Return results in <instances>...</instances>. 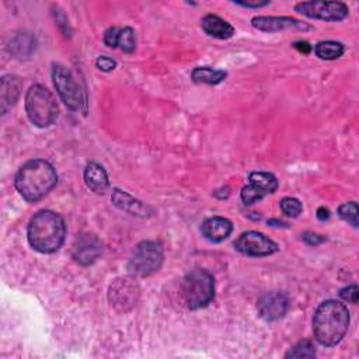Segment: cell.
<instances>
[{"label":"cell","mask_w":359,"mask_h":359,"mask_svg":"<svg viewBox=\"0 0 359 359\" xmlns=\"http://www.w3.org/2000/svg\"><path fill=\"white\" fill-rule=\"evenodd\" d=\"M66 236V224L61 215L52 211H41L28 223L27 239L30 246L42 254L58 251Z\"/></svg>","instance_id":"6da1fadb"},{"label":"cell","mask_w":359,"mask_h":359,"mask_svg":"<svg viewBox=\"0 0 359 359\" xmlns=\"http://www.w3.org/2000/svg\"><path fill=\"white\" fill-rule=\"evenodd\" d=\"M58 183L54 166L42 159L27 162L16 174L14 184L20 195L28 202H37L47 195Z\"/></svg>","instance_id":"7a4b0ae2"},{"label":"cell","mask_w":359,"mask_h":359,"mask_svg":"<svg viewBox=\"0 0 359 359\" xmlns=\"http://www.w3.org/2000/svg\"><path fill=\"white\" fill-rule=\"evenodd\" d=\"M349 311L337 300L323 302L313 318V333L318 342L324 347L337 345L348 331Z\"/></svg>","instance_id":"3957f363"},{"label":"cell","mask_w":359,"mask_h":359,"mask_svg":"<svg viewBox=\"0 0 359 359\" xmlns=\"http://www.w3.org/2000/svg\"><path fill=\"white\" fill-rule=\"evenodd\" d=\"M26 113L35 126L48 128L55 124L59 115V108L47 87L42 84H32L26 95Z\"/></svg>","instance_id":"277c9868"},{"label":"cell","mask_w":359,"mask_h":359,"mask_svg":"<svg viewBox=\"0 0 359 359\" xmlns=\"http://www.w3.org/2000/svg\"><path fill=\"white\" fill-rule=\"evenodd\" d=\"M182 295L186 306L191 310H198L208 306L215 296L213 277L205 269H193L183 281Z\"/></svg>","instance_id":"5b68a950"},{"label":"cell","mask_w":359,"mask_h":359,"mask_svg":"<svg viewBox=\"0 0 359 359\" xmlns=\"http://www.w3.org/2000/svg\"><path fill=\"white\" fill-rule=\"evenodd\" d=\"M164 260L163 249L156 242H142L135 249L129 262L128 269L130 274L139 277H149L159 271Z\"/></svg>","instance_id":"8992f818"},{"label":"cell","mask_w":359,"mask_h":359,"mask_svg":"<svg viewBox=\"0 0 359 359\" xmlns=\"http://www.w3.org/2000/svg\"><path fill=\"white\" fill-rule=\"evenodd\" d=\"M52 80L61 100L72 111L86 110V97L73 73L64 65H52Z\"/></svg>","instance_id":"52a82bcc"},{"label":"cell","mask_w":359,"mask_h":359,"mask_svg":"<svg viewBox=\"0 0 359 359\" xmlns=\"http://www.w3.org/2000/svg\"><path fill=\"white\" fill-rule=\"evenodd\" d=\"M295 10L309 19L324 21H341L349 14V9L342 2H326V0H314V2H300Z\"/></svg>","instance_id":"ba28073f"},{"label":"cell","mask_w":359,"mask_h":359,"mask_svg":"<svg viewBox=\"0 0 359 359\" xmlns=\"http://www.w3.org/2000/svg\"><path fill=\"white\" fill-rule=\"evenodd\" d=\"M235 247L244 255L250 257H266L278 251L277 243L262 233L250 231L242 233L235 242Z\"/></svg>","instance_id":"9c48e42d"},{"label":"cell","mask_w":359,"mask_h":359,"mask_svg":"<svg viewBox=\"0 0 359 359\" xmlns=\"http://www.w3.org/2000/svg\"><path fill=\"white\" fill-rule=\"evenodd\" d=\"M139 287L132 278H119L115 280L108 291V298L111 304L121 310L128 311L138 302L139 298Z\"/></svg>","instance_id":"30bf717a"},{"label":"cell","mask_w":359,"mask_h":359,"mask_svg":"<svg viewBox=\"0 0 359 359\" xmlns=\"http://www.w3.org/2000/svg\"><path fill=\"white\" fill-rule=\"evenodd\" d=\"M288 298L278 291L265 292L257 302L260 318L265 322H277L282 319L288 311Z\"/></svg>","instance_id":"8fae6325"},{"label":"cell","mask_w":359,"mask_h":359,"mask_svg":"<svg viewBox=\"0 0 359 359\" xmlns=\"http://www.w3.org/2000/svg\"><path fill=\"white\" fill-rule=\"evenodd\" d=\"M103 254V244L95 235H80L72 247V257L80 265H92Z\"/></svg>","instance_id":"7c38bea8"},{"label":"cell","mask_w":359,"mask_h":359,"mask_svg":"<svg viewBox=\"0 0 359 359\" xmlns=\"http://www.w3.org/2000/svg\"><path fill=\"white\" fill-rule=\"evenodd\" d=\"M251 26L255 30L264 31V32H278L288 28H299V30H310L309 26L300 23L296 19L292 17H266V16H258L251 20Z\"/></svg>","instance_id":"4fadbf2b"},{"label":"cell","mask_w":359,"mask_h":359,"mask_svg":"<svg viewBox=\"0 0 359 359\" xmlns=\"http://www.w3.org/2000/svg\"><path fill=\"white\" fill-rule=\"evenodd\" d=\"M201 232L205 236V239H208L209 242L220 243L231 236V233L233 232V224L226 217L213 216L204 220Z\"/></svg>","instance_id":"5bb4252c"},{"label":"cell","mask_w":359,"mask_h":359,"mask_svg":"<svg viewBox=\"0 0 359 359\" xmlns=\"http://www.w3.org/2000/svg\"><path fill=\"white\" fill-rule=\"evenodd\" d=\"M23 88V80L19 76L8 75L2 77L0 81V106H2V114H8V111L16 104L20 97Z\"/></svg>","instance_id":"9a60e30c"},{"label":"cell","mask_w":359,"mask_h":359,"mask_svg":"<svg viewBox=\"0 0 359 359\" xmlns=\"http://www.w3.org/2000/svg\"><path fill=\"white\" fill-rule=\"evenodd\" d=\"M83 177H84V183H86L87 188L96 194L106 193L110 186L107 171L99 163H95V162L88 163L84 168Z\"/></svg>","instance_id":"2e32d148"},{"label":"cell","mask_w":359,"mask_h":359,"mask_svg":"<svg viewBox=\"0 0 359 359\" xmlns=\"http://www.w3.org/2000/svg\"><path fill=\"white\" fill-rule=\"evenodd\" d=\"M201 27L205 34L217 39H229L235 35V27L216 14H206L201 20Z\"/></svg>","instance_id":"e0dca14e"},{"label":"cell","mask_w":359,"mask_h":359,"mask_svg":"<svg viewBox=\"0 0 359 359\" xmlns=\"http://www.w3.org/2000/svg\"><path fill=\"white\" fill-rule=\"evenodd\" d=\"M111 201L113 204L119 208L121 211H125L130 215H137V216H148V206L144 205L139 200H135L133 197H130L129 194L115 188L113 191L111 195Z\"/></svg>","instance_id":"ac0fdd59"},{"label":"cell","mask_w":359,"mask_h":359,"mask_svg":"<svg viewBox=\"0 0 359 359\" xmlns=\"http://www.w3.org/2000/svg\"><path fill=\"white\" fill-rule=\"evenodd\" d=\"M249 184L264 195L274 194L278 190V180L274 174L266 171H254L249 175Z\"/></svg>","instance_id":"d6986e66"},{"label":"cell","mask_w":359,"mask_h":359,"mask_svg":"<svg viewBox=\"0 0 359 359\" xmlns=\"http://www.w3.org/2000/svg\"><path fill=\"white\" fill-rule=\"evenodd\" d=\"M35 38L31 34H17L10 42V52L16 58H28L35 51Z\"/></svg>","instance_id":"ffe728a7"},{"label":"cell","mask_w":359,"mask_h":359,"mask_svg":"<svg viewBox=\"0 0 359 359\" xmlns=\"http://www.w3.org/2000/svg\"><path fill=\"white\" fill-rule=\"evenodd\" d=\"M228 73L224 70L212 69L209 66L195 68L191 73V77L195 83H205V84H219L226 79Z\"/></svg>","instance_id":"44dd1931"},{"label":"cell","mask_w":359,"mask_h":359,"mask_svg":"<svg viewBox=\"0 0 359 359\" xmlns=\"http://www.w3.org/2000/svg\"><path fill=\"white\" fill-rule=\"evenodd\" d=\"M344 51V45L336 41H322L314 48V52L323 61H336L342 57Z\"/></svg>","instance_id":"7402d4cb"},{"label":"cell","mask_w":359,"mask_h":359,"mask_svg":"<svg viewBox=\"0 0 359 359\" xmlns=\"http://www.w3.org/2000/svg\"><path fill=\"white\" fill-rule=\"evenodd\" d=\"M117 48L126 54H132L137 50V37H135V31L130 27L119 28Z\"/></svg>","instance_id":"603a6c76"},{"label":"cell","mask_w":359,"mask_h":359,"mask_svg":"<svg viewBox=\"0 0 359 359\" xmlns=\"http://www.w3.org/2000/svg\"><path fill=\"white\" fill-rule=\"evenodd\" d=\"M314 356H316V349H314V345L307 340L298 342L285 355V358H314Z\"/></svg>","instance_id":"cb8c5ba5"},{"label":"cell","mask_w":359,"mask_h":359,"mask_svg":"<svg viewBox=\"0 0 359 359\" xmlns=\"http://www.w3.org/2000/svg\"><path fill=\"white\" fill-rule=\"evenodd\" d=\"M338 215L342 220L349 223L351 226L358 228V204L356 202L351 201V202L342 204L338 208Z\"/></svg>","instance_id":"d4e9b609"},{"label":"cell","mask_w":359,"mask_h":359,"mask_svg":"<svg viewBox=\"0 0 359 359\" xmlns=\"http://www.w3.org/2000/svg\"><path fill=\"white\" fill-rule=\"evenodd\" d=\"M302 202L298 198L287 197L281 201V211L289 217H298L302 213Z\"/></svg>","instance_id":"484cf974"},{"label":"cell","mask_w":359,"mask_h":359,"mask_svg":"<svg viewBox=\"0 0 359 359\" xmlns=\"http://www.w3.org/2000/svg\"><path fill=\"white\" fill-rule=\"evenodd\" d=\"M240 197H242V201L244 202V205H253L254 202L262 200L265 195L262 193H260L257 188H254L253 186L247 184L242 188Z\"/></svg>","instance_id":"4316f807"},{"label":"cell","mask_w":359,"mask_h":359,"mask_svg":"<svg viewBox=\"0 0 359 359\" xmlns=\"http://www.w3.org/2000/svg\"><path fill=\"white\" fill-rule=\"evenodd\" d=\"M340 298L348 303H358V298H359V289L356 285H349L347 288H342L340 291Z\"/></svg>","instance_id":"83f0119b"},{"label":"cell","mask_w":359,"mask_h":359,"mask_svg":"<svg viewBox=\"0 0 359 359\" xmlns=\"http://www.w3.org/2000/svg\"><path fill=\"white\" fill-rule=\"evenodd\" d=\"M118 32H119V27H110L104 32V43L107 45L108 48H117Z\"/></svg>","instance_id":"f1b7e54d"},{"label":"cell","mask_w":359,"mask_h":359,"mask_svg":"<svg viewBox=\"0 0 359 359\" xmlns=\"http://www.w3.org/2000/svg\"><path fill=\"white\" fill-rule=\"evenodd\" d=\"M96 65H97V68H99L100 70H103V72H111V70L115 69L117 62H115L114 59L108 58V57H100V58H97Z\"/></svg>","instance_id":"f546056e"},{"label":"cell","mask_w":359,"mask_h":359,"mask_svg":"<svg viewBox=\"0 0 359 359\" xmlns=\"http://www.w3.org/2000/svg\"><path fill=\"white\" fill-rule=\"evenodd\" d=\"M302 239L309 246H319L326 242V237L322 235H318V233H304V235H302Z\"/></svg>","instance_id":"4dcf8cb0"},{"label":"cell","mask_w":359,"mask_h":359,"mask_svg":"<svg viewBox=\"0 0 359 359\" xmlns=\"http://www.w3.org/2000/svg\"><path fill=\"white\" fill-rule=\"evenodd\" d=\"M235 3L239 5V6H243V8H254V9H260V8L268 6V5H269V0H264V2H258V0H255V2H240V0H237V2H235Z\"/></svg>","instance_id":"1f68e13d"},{"label":"cell","mask_w":359,"mask_h":359,"mask_svg":"<svg viewBox=\"0 0 359 359\" xmlns=\"http://www.w3.org/2000/svg\"><path fill=\"white\" fill-rule=\"evenodd\" d=\"M293 48H296L299 52L304 54V55H309L311 52V45L306 41H298L293 43Z\"/></svg>","instance_id":"d6a6232c"},{"label":"cell","mask_w":359,"mask_h":359,"mask_svg":"<svg viewBox=\"0 0 359 359\" xmlns=\"http://www.w3.org/2000/svg\"><path fill=\"white\" fill-rule=\"evenodd\" d=\"M318 219L322 220V222L330 219V211H329L327 208H324V206L319 208V209H318Z\"/></svg>","instance_id":"836d02e7"}]
</instances>
